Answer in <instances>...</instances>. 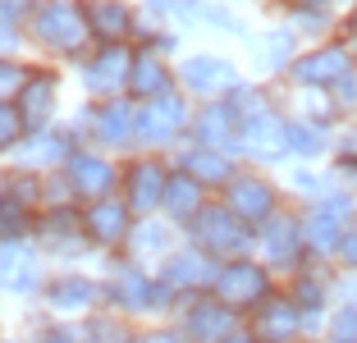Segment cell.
Listing matches in <instances>:
<instances>
[{
    "mask_svg": "<svg viewBox=\"0 0 357 343\" xmlns=\"http://www.w3.org/2000/svg\"><path fill=\"white\" fill-rule=\"evenodd\" d=\"M197 128H202L206 142H234V110L215 105V110H206V119H202Z\"/></svg>",
    "mask_w": 357,
    "mask_h": 343,
    "instance_id": "obj_22",
    "label": "cell"
},
{
    "mask_svg": "<svg viewBox=\"0 0 357 343\" xmlns=\"http://www.w3.org/2000/svg\"><path fill=\"white\" fill-rule=\"evenodd\" d=\"M335 343H357V307L335 321Z\"/></svg>",
    "mask_w": 357,
    "mask_h": 343,
    "instance_id": "obj_28",
    "label": "cell"
},
{
    "mask_svg": "<svg viewBox=\"0 0 357 343\" xmlns=\"http://www.w3.org/2000/svg\"><path fill=\"white\" fill-rule=\"evenodd\" d=\"M165 206H169V215H192V211H197V183H192V178L165 183Z\"/></svg>",
    "mask_w": 357,
    "mask_h": 343,
    "instance_id": "obj_20",
    "label": "cell"
},
{
    "mask_svg": "<svg viewBox=\"0 0 357 343\" xmlns=\"http://www.w3.org/2000/svg\"><path fill=\"white\" fill-rule=\"evenodd\" d=\"M183 78H188V87H197V92H215V87H225L234 78V69H229V64H220V60L197 55V60L183 64Z\"/></svg>",
    "mask_w": 357,
    "mask_h": 343,
    "instance_id": "obj_13",
    "label": "cell"
},
{
    "mask_svg": "<svg viewBox=\"0 0 357 343\" xmlns=\"http://www.w3.org/2000/svg\"><path fill=\"white\" fill-rule=\"evenodd\" d=\"M339 211H344V201H339L335 211H321V215L312 220V243H316V247H321V252H326L330 243L339 238Z\"/></svg>",
    "mask_w": 357,
    "mask_h": 343,
    "instance_id": "obj_26",
    "label": "cell"
},
{
    "mask_svg": "<svg viewBox=\"0 0 357 343\" xmlns=\"http://www.w3.org/2000/svg\"><path fill=\"white\" fill-rule=\"evenodd\" d=\"M169 280L174 284H202V280H215V275H211V266L202 257H183V261L169 266Z\"/></svg>",
    "mask_w": 357,
    "mask_h": 343,
    "instance_id": "obj_25",
    "label": "cell"
},
{
    "mask_svg": "<svg viewBox=\"0 0 357 343\" xmlns=\"http://www.w3.org/2000/svg\"><path fill=\"white\" fill-rule=\"evenodd\" d=\"M96 133H101L105 142H119V137H128V110H124V105H110V110H101V119H96Z\"/></svg>",
    "mask_w": 357,
    "mask_h": 343,
    "instance_id": "obj_24",
    "label": "cell"
},
{
    "mask_svg": "<svg viewBox=\"0 0 357 343\" xmlns=\"http://www.w3.org/2000/svg\"><path fill=\"white\" fill-rule=\"evenodd\" d=\"M0 5H5V14H19L23 5H28V0H0Z\"/></svg>",
    "mask_w": 357,
    "mask_h": 343,
    "instance_id": "obj_34",
    "label": "cell"
},
{
    "mask_svg": "<svg viewBox=\"0 0 357 343\" xmlns=\"http://www.w3.org/2000/svg\"><path fill=\"white\" fill-rule=\"evenodd\" d=\"M69 178H74V188H83V192H105L110 188V165L96 156H74L69 160Z\"/></svg>",
    "mask_w": 357,
    "mask_h": 343,
    "instance_id": "obj_15",
    "label": "cell"
},
{
    "mask_svg": "<svg viewBox=\"0 0 357 343\" xmlns=\"http://www.w3.org/2000/svg\"><path fill=\"white\" fill-rule=\"evenodd\" d=\"M92 298H96V289L87 280H64V284H55V293H51V302L60 312H83Z\"/></svg>",
    "mask_w": 357,
    "mask_h": 343,
    "instance_id": "obj_17",
    "label": "cell"
},
{
    "mask_svg": "<svg viewBox=\"0 0 357 343\" xmlns=\"http://www.w3.org/2000/svg\"><path fill=\"white\" fill-rule=\"evenodd\" d=\"M23 229H28V211L14 197H0V238H19Z\"/></svg>",
    "mask_w": 357,
    "mask_h": 343,
    "instance_id": "obj_23",
    "label": "cell"
},
{
    "mask_svg": "<svg viewBox=\"0 0 357 343\" xmlns=\"http://www.w3.org/2000/svg\"><path fill=\"white\" fill-rule=\"evenodd\" d=\"M92 234L96 238H119L124 234V206H115V201H101V206L92 211Z\"/></svg>",
    "mask_w": 357,
    "mask_h": 343,
    "instance_id": "obj_21",
    "label": "cell"
},
{
    "mask_svg": "<svg viewBox=\"0 0 357 343\" xmlns=\"http://www.w3.org/2000/svg\"><path fill=\"white\" fill-rule=\"evenodd\" d=\"M19 78H23V73L14 69V64H0V96L14 92V87H19Z\"/></svg>",
    "mask_w": 357,
    "mask_h": 343,
    "instance_id": "obj_30",
    "label": "cell"
},
{
    "mask_svg": "<svg viewBox=\"0 0 357 343\" xmlns=\"http://www.w3.org/2000/svg\"><path fill=\"white\" fill-rule=\"evenodd\" d=\"M128 83H133L137 92H160V87H165V69H160L156 60H137V69H133Z\"/></svg>",
    "mask_w": 357,
    "mask_h": 343,
    "instance_id": "obj_27",
    "label": "cell"
},
{
    "mask_svg": "<svg viewBox=\"0 0 357 343\" xmlns=\"http://www.w3.org/2000/svg\"><path fill=\"white\" fill-rule=\"evenodd\" d=\"M188 334H197V339H225V334H229V312L220 307V298L192 307L188 312Z\"/></svg>",
    "mask_w": 357,
    "mask_h": 343,
    "instance_id": "obj_12",
    "label": "cell"
},
{
    "mask_svg": "<svg viewBox=\"0 0 357 343\" xmlns=\"http://www.w3.org/2000/svg\"><path fill=\"white\" fill-rule=\"evenodd\" d=\"M137 343H178L174 334H147V339H137Z\"/></svg>",
    "mask_w": 357,
    "mask_h": 343,
    "instance_id": "obj_33",
    "label": "cell"
},
{
    "mask_svg": "<svg viewBox=\"0 0 357 343\" xmlns=\"http://www.w3.org/2000/svg\"><path fill=\"white\" fill-rule=\"evenodd\" d=\"M344 261H348V266H357V229L344 238Z\"/></svg>",
    "mask_w": 357,
    "mask_h": 343,
    "instance_id": "obj_32",
    "label": "cell"
},
{
    "mask_svg": "<svg viewBox=\"0 0 357 343\" xmlns=\"http://www.w3.org/2000/svg\"><path fill=\"white\" fill-rule=\"evenodd\" d=\"M243 215H229V211H206L202 215V224H197V243L206 252H238V247H248V224H238Z\"/></svg>",
    "mask_w": 357,
    "mask_h": 343,
    "instance_id": "obj_2",
    "label": "cell"
},
{
    "mask_svg": "<svg viewBox=\"0 0 357 343\" xmlns=\"http://www.w3.org/2000/svg\"><path fill=\"white\" fill-rule=\"evenodd\" d=\"M19 128H23V124H19V114L0 105V146H10L14 137H19Z\"/></svg>",
    "mask_w": 357,
    "mask_h": 343,
    "instance_id": "obj_29",
    "label": "cell"
},
{
    "mask_svg": "<svg viewBox=\"0 0 357 343\" xmlns=\"http://www.w3.org/2000/svg\"><path fill=\"white\" fill-rule=\"evenodd\" d=\"M42 343H74V334H46Z\"/></svg>",
    "mask_w": 357,
    "mask_h": 343,
    "instance_id": "obj_35",
    "label": "cell"
},
{
    "mask_svg": "<svg viewBox=\"0 0 357 343\" xmlns=\"http://www.w3.org/2000/svg\"><path fill=\"white\" fill-rule=\"evenodd\" d=\"M92 28L105 32V37L115 42V37L128 32V10H124V5H92Z\"/></svg>",
    "mask_w": 357,
    "mask_h": 343,
    "instance_id": "obj_19",
    "label": "cell"
},
{
    "mask_svg": "<svg viewBox=\"0 0 357 343\" xmlns=\"http://www.w3.org/2000/svg\"><path fill=\"white\" fill-rule=\"evenodd\" d=\"M261 293H266V275L252 261H234L215 275V298L220 302H257Z\"/></svg>",
    "mask_w": 357,
    "mask_h": 343,
    "instance_id": "obj_4",
    "label": "cell"
},
{
    "mask_svg": "<svg viewBox=\"0 0 357 343\" xmlns=\"http://www.w3.org/2000/svg\"><path fill=\"white\" fill-rule=\"evenodd\" d=\"M289 142H298L303 151H316V133H307V128H289Z\"/></svg>",
    "mask_w": 357,
    "mask_h": 343,
    "instance_id": "obj_31",
    "label": "cell"
},
{
    "mask_svg": "<svg viewBox=\"0 0 357 343\" xmlns=\"http://www.w3.org/2000/svg\"><path fill=\"white\" fill-rule=\"evenodd\" d=\"M51 105H55V83L46 73H37V83L23 92V119L28 124H42L46 114H51Z\"/></svg>",
    "mask_w": 357,
    "mask_h": 343,
    "instance_id": "obj_16",
    "label": "cell"
},
{
    "mask_svg": "<svg viewBox=\"0 0 357 343\" xmlns=\"http://www.w3.org/2000/svg\"><path fill=\"white\" fill-rule=\"evenodd\" d=\"M160 197H165L160 165H137V169H133V188H128V201H133L137 211H147V206H156Z\"/></svg>",
    "mask_w": 357,
    "mask_h": 343,
    "instance_id": "obj_14",
    "label": "cell"
},
{
    "mask_svg": "<svg viewBox=\"0 0 357 343\" xmlns=\"http://www.w3.org/2000/svg\"><path fill=\"white\" fill-rule=\"evenodd\" d=\"M183 169H188V174H197V178H206V183L229 178V160L211 156V151H188V156H183Z\"/></svg>",
    "mask_w": 357,
    "mask_h": 343,
    "instance_id": "obj_18",
    "label": "cell"
},
{
    "mask_svg": "<svg viewBox=\"0 0 357 343\" xmlns=\"http://www.w3.org/2000/svg\"><path fill=\"white\" fill-rule=\"evenodd\" d=\"M294 78L298 83H339V78H348V55L339 51V46H326V51L298 60Z\"/></svg>",
    "mask_w": 357,
    "mask_h": 343,
    "instance_id": "obj_6",
    "label": "cell"
},
{
    "mask_svg": "<svg viewBox=\"0 0 357 343\" xmlns=\"http://www.w3.org/2000/svg\"><path fill=\"white\" fill-rule=\"evenodd\" d=\"M183 119H188L183 101L178 96H160V101H151L147 110L137 114V133L147 137V142H165V137H174L183 128Z\"/></svg>",
    "mask_w": 357,
    "mask_h": 343,
    "instance_id": "obj_5",
    "label": "cell"
},
{
    "mask_svg": "<svg viewBox=\"0 0 357 343\" xmlns=\"http://www.w3.org/2000/svg\"><path fill=\"white\" fill-rule=\"evenodd\" d=\"M353 37H357V23H353Z\"/></svg>",
    "mask_w": 357,
    "mask_h": 343,
    "instance_id": "obj_37",
    "label": "cell"
},
{
    "mask_svg": "<svg viewBox=\"0 0 357 343\" xmlns=\"http://www.w3.org/2000/svg\"><path fill=\"white\" fill-rule=\"evenodd\" d=\"M294 330H298V307H294V302H284V298L266 302L261 316H257V334H261L266 343H284V339H294Z\"/></svg>",
    "mask_w": 357,
    "mask_h": 343,
    "instance_id": "obj_9",
    "label": "cell"
},
{
    "mask_svg": "<svg viewBox=\"0 0 357 343\" xmlns=\"http://www.w3.org/2000/svg\"><path fill=\"white\" fill-rule=\"evenodd\" d=\"M124 78H128V51L124 46L101 51V60L87 69V87H92V92H110V87H119Z\"/></svg>",
    "mask_w": 357,
    "mask_h": 343,
    "instance_id": "obj_10",
    "label": "cell"
},
{
    "mask_svg": "<svg viewBox=\"0 0 357 343\" xmlns=\"http://www.w3.org/2000/svg\"><path fill=\"white\" fill-rule=\"evenodd\" d=\"M32 28H37V37L51 42V46H78L87 37V19L74 10V5H64V0L42 5V10L32 14Z\"/></svg>",
    "mask_w": 357,
    "mask_h": 343,
    "instance_id": "obj_1",
    "label": "cell"
},
{
    "mask_svg": "<svg viewBox=\"0 0 357 343\" xmlns=\"http://www.w3.org/2000/svg\"><path fill=\"white\" fill-rule=\"evenodd\" d=\"M229 206H234V215H243V220H261V215H271L275 192H271V183L238 178V183L229 188Z\"/></svg>",
    "mask_w": 357,
    "mask_h": 343,
    "instance_id": "obj_8",
    "label": "cell"
},
{
    "mask_svg": "<svg viewBox=\"0 0 357 343\" xmlns=\"http://www.w3.org/2000/svg\"><path fill=\"white\" fill-rule=\"evenodd\" d=\"M238 142L252 146L257 156L275 160V156H284V146H289V128H284L271 110H252V114H248V124H243V133H238Z\"/></svg>",
    "mask_w": 357,
    "mask_h": 343,
    "instance_id": "obj_3",
    "label": "cell"
},
{
    "mask_svg": "<svg viewBox=\"0 0 357 343\" xmlns=\"http://www.w3.org/2000/svg\"><path fill=\"white\" fill-rule=\"evenodd\" d=\"M37 280H42L37 257H28V252H19V247H0V284H5V289L32 293V289H37Z\"/></svg>",
    "mask_w": 357,
    "mask_h": 343,
    "instance_id": "obj_7",
    "label": "cell"
},
{
    "mask_svg": "<svg viewBox=\"0 0 357 343\" xmlns=\"http://www.w3.org/2000/svg\"><path fill=\"white\" fill-rule=\"evenodd\" d=\"M0 46H14V37H10V28H0Z\"/></svg>",
    "mask_w": 357,
    "mask_h": 343,
    "instance_id": "obj_36",
    "label": "cell"
},
{
    "mask_svg": "<svg viewBox=\"0 0 357 343\" xmlns=\"http://www.w3.org/2000/svg\"><path fill=\"white\" fill-rule=\"evenodd\" d=\"M261 247H266V257H271L275 266H294V257H298V224L294 220H271L266 234H261Z\"/></svg>",
    "mask_w": 357,
    "mask_h": 343,
    "instance_id": "obj_11",
    "label": "cell"
}]
</instances>
